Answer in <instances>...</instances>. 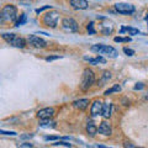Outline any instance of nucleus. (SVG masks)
Returning a JSON list of instances; mask_svg holds the SVG:
<instances>
[{
  "instance_id": "8",
  "label": "nucleus",
  "mask_w": 148,
  "mask_h": 148,
  "mask_svg": "<svg viewBox=\"0 0 148 148\" xmlns=\"http://www.w3.org/2000/svg\"><path fill=\"white\" fill-rule=\"evenodd\" d=\"M103 105L104 104L99 100H96L92 103L91 109H90V114H91L92 117H96V116H99V115L103 114Z\"/></svg>"
},
{
  "instance_id": "23",
  "label": "nucleus",
  "mask_w": 148,
  "mask_h": 148,
  "mask_svg": "<svg viewBox=\"0 0 148 148\" xmlns=\"http://www.w3.org/2000/svg\"><path fill=\"white\" fill-rule=\"evenodd\" d=\"M1 36H3V38L8 43H10L11 41H12V38H14V37H15L16 35H14V34H3Z\"/></svg>"
},
{
  "instance_id": "9",
  "label": "nucleus",
  "mask_w": 148,
  "mask_h": 148,
  "mask_svg": "<svg viewBox=\"0 0 148 148\" xmlns=\"http://www.w3.org/2000/svg\"><path fill=\"white\" fill-rule=\"evenodd\" d=\"M54 115V109L53 108H45L37 112V117L38 119H51Z\"/></svg>"
},
{
  "instance_id": "27",
  "label": "nucleus",
  "mask_w": 148,
  "mask_h": 148,
  "mask_svg": "<svg viewBox=\"0 0 148 148\" xmlns=\"http://www.w3.org/2000/svg\"><path fill=\"white\" fill-rule=\"evenodd\" d=\"M48 9H52V6H51V5H46V6H42V8H40V9H36V12L37 14H41V12L45 11V10H48Z\"/></svg>"
},
{
  "instance_id": "1",
  "label": "nucleus",
  "mask_w": 148,
  "mask_h": 148,
  "mask_svg": "<svg viewBox=\"0 0 148 148\" xmlns=\"http://www.w3.org/2000/svg\"><path fill=\"white\" fill-rule=\"evenodd\" d=\"M90 49L92 51V52H96L99 54H106L111 58H115L117 56L116 49H115L114 47H111V46H106V45H94V46H91Z\"/></svg>"
},
{
  "instance_id": "35",
  "label": "nucleus",
  "mask_w": 148,
  "mask_h": 148,
  "mask_svg": "<svg viewBox=\"0 0 148 148\" xmlns=\"http://www.w3.org/2000/svg\"><path fill=\"white\" fill-rule=\"evenodd\" d=\"M146 21H147V24H148V16H146Z\"/></svg>"
},
{
  "instance_id": "30",
  "label": "nucleus",
  "mask_w": 148,
  "mask_h": 148,
  "mask_svg": "<svg viewBox=\"0 0 148 148\" xmlns=\"http://www.w3.org/2000/svg\"><path fill=\"white\" fill-rule=\"evenodd\" d=\"M0 133H1V135H9V136H16V132H14V131H3V130H0Z\"/></svg>"
},
{
  "instance_id": "18",
  "label": "nucleus",
  "mask_w": 148,
  "mask_h": 148,
  "mask_svg": "<svg viewBox=\"0 0 148 148\" xmlns=\"http://www.w3.org/2000/svg\"><path fill=\"white\" fill-rule=\"evenodd\" d=\"M40 126L41 127H45V128L54 127V122L51 119H42V120H41V122H40Z\"/></svg>"
},
{
  "instance_id": "10",
  "label": "nucleus",
  "mask_w": 148,
  "mask_h": 148,
  "mask_svg": "<svg viewBox=\"0 0 148 148\" xmlns=\"http://www.w3.org/2000/svg\"><path fill=\"white\" fill-rule=\"evenodd\" d=\"M100 31L103 32L104 35H110V34H112V31H114V25H112V22L109 21V20H105V22L100 24Z\"/></svg>"
},
{
  "instance_id": "4",
  "label": "nucleus",
  "mask_w": 148,
  "mask_h": 148,
  "mask_svg": "<svg viewBox=\"0 0 148 148\" xmlns=\"http://www.w3.org/2000/svg\"><path fill=\"white\" fill-rule=\"evenodd\" d=\"M58 20H59V14L57 11H52V12H48L43 16V24L46 26L51 27V29H56L58 24Z\"/></svg>"
},
{
  "instance_id": "15",
  "label": "nucleus",
  "mask_w": 148,
  "mask_h": 148,
  "mask_svg": "<svg viewBox=\"0 0 148 148\" xmlns=\"http://www.w3.org/2000/svg\"><path fill=\"white\" fill-rule=\"evenodd\" d=\"M85 61H88L90 64H94V66H96V64H99V63H105L106 62V59L103 58L101 56H98L96 58H89V57H84Z\"/></svg>"
},
{
  "instance_id": "32",
  "label": "nucleus",
  "mask_w": 148,
  "mask_h": 148,
  "mask_svg": "<svg viewBox=\"0 0 148 148\" xmlns=\"http://www.w3.org/2000/svg\"><path fill=\"white\" fill-rule=\"evenodd\" d=\"M20 147H21V148H24V147L30 148V147H34V145H32V143H30V142H25V143H21Z\"/></svg>"
},
{
  "instance_id": "12",
  "label": "nucleus",
  "mask_w": 148,
  "mask_h": 148,
  "mask_svg": "<svg viewBox=\"0 0 148 148\" xmlns=\"http://www.w3.org/2000/svg\"><path fill=\"white\" fill-rule=\"evenodd\" d=\"M10 45L14 46V47H16V48H24L25 46H26V41L24 38H21V37L15 36L12 38V41L10 42Z\"/></svg>"
},
{
  "instance_id": "16",
  "label": "nucleus",
  "mask_w": 148,
  "mask_h": 148,
  "mask_svg": "<svg viewBox=\"0 0 148 148\" xmlns=\"http://www.w3.org/2000/svg\"><path fill=\"white\" fill-rule=\"evenodd\" d=\"M101 115H103L105 119H109L111 116V104L110 103H105L103 105V114Z\"/></svg>"
},
{
  "instance_id": "26",
  "label": "nucleus",
  "mask_w": 148,
  "mask_h": 148,
  "mask_svg": "<svg viewBox=\"0 0 148 148\" xmlns=\"http://www.w3.org/2000/svg\"><path fill=\"white\" fill-rule=\"evenodd\" d=\"M86 29H88V31H89V34H90V35H94V34H95V30H94V22H89V24H88V26H86Z\"/></svg>"
},
{
  "instance_id": "34",
  "label": "nucleus",
  "mask_w": 148,
  "mask_h": 148,
  "mask_svg": "<svg viewBox=\"0 0 148 148\" xmlns=\"http://www.w3.org/2000/svg\"><path fill=\"white\" fill-rule=\"evenodd\" d=\"M143 89V84L142 83H138V84L135 86V90H142Z\"/></svg>"
},
{
  "instance_id": "37",
  "label": "nucleus",
  "mask_w": 148,
  "mask_h": 148,
  "mask_svg": "<svg viewBox=\"0 0 148 148\" xmlns=\"http://www.w3.org/2000/svg\"><path fill=\"white\" fill-rule=\"evenodd\" d=\"M20 1H21V3H24V1H25V0H20ZM27 1H29V0H27Z\"/></svg>"
},
{
  "instance_id": "19",
  "label": "nucleus",
  "mask_w": 148,
  "mask_h": 148,
  "mask_svg": "<svg viewBox=\"0 0 148 148\" xmlns=\"http://www.w3.org/2000/svg\"><path fill=\"white\" fill-rule=\"evenodd\" d=\"M125 31H127L130 35H140V31L137 29H132V27H122L121 31H120V34H123Z\"/></svg>"
},
{
  "instance_id": "31",
  "label": "nucleus",
  "mask_w": 148,
  "mask_h": 148,
  "mask_svg": "<svg viewBox=\"0 0 148 148\" xmlns=\"http://www.w3.org/2000/svg\"><path fill=\"white\" fill-rule=\"evenodd\" d=\"M59 137H57V136H46L45 137V140L46 141H57Z\"/></svg>"
},
{
  "instance_id": "6",
  "label": "nucleus",
  "mask_w": 148,
  "mask_h": 148,
  "mask_svg": "<svg viewBox=\"0 0 148 148\" xmlns=\"http://www.w3.org/2000/svg\"><path fill=\"white\" fill-rule=\"evenodd\" d=\"M115 9H116V11L119 14H122V15H131L136 10L135 6L128 3H117L115 5Z\"/></svg>"
},
{
  "instance_id": "28",
  "label": "nucleus",
  "mask_w": 148,
  "mask_h": 148,
  "mask_svg": "<svg viewBox=\"0 0 148 148\" xmlns=\"http://www.w3.org/2000/svg\"><path fill=\"white\" fill-rule=\"evenodd\" d=\"M123 52L126 53L127 56H133V54H135V51L131 49V48H128V47H125L123 48Z\"/></svg>"
},
{
  "instance_id": "13",
  "label": "nucleus",
  "mask_w": 148,
  "mask_h": 148,
  "mask_svg": "<svg viewBox=\"0 0 148 148\" xmlns=\"http://www.w3.org/2000/svg\"><path fill=\"white\" fill-rule=\"evenodd\" d=\"M99 133H101V135L104 136H110L111 135V127L110 125L108 122H101L100 126H99Z\"/></svg>"
},
{
  "instance_id": "11",
  "label": "nucleus",
  "mask_w": 148,
  "mask_h": 148,
  "mask_svg": "<svg viewBox=\"0 0 148 148\" xmlns=\"http://www.w3.org/2000/svg\"><path fill=\"white\" fill-rule=\"evenodd\" d=\"M71 5L74 9H79V10H84L89 6V3L86 0H71Z\"/></svg>"
},
{
  "instance_id": "7",
  "label": "nucleus",
  "mask_w": 148,
  "mask_h": 148,
  "mask_svg": "<svg viewBox=\"0 0 148 148\" xmlns=\"http://www.w3.org/2000/svg\"><path fill=\"white\" fill-rule=\"evenodd\" d=\"M27 41H29L30 45H32L36 48H43V47L47 46V43H46L45 40L40 38L38 36H35V35H30L29 37H27Z\"/></svg>"
},
{
  "instance_id": "2",
  "label": "nucleus",
  "mask_w": 148,
  "mask_h": 148,
  "mask_svg": "<svg viewBox=\"0 0 148 148\" xmlns=\"http://www.w3.org/2000/svg\"><path fill=\"white\" fill-rule=\"evenodd\" d=\"M95 77H94V72L91 69H85L83 72V77H82V83H80V89L82 90H88L89 88L94 84Z\"/></svg>"
},
{
  "instance_id": "24",
  "label": "nucleus",
  "mask_w": 148,
  "mask_h": 148,
  "mask_svg": "<svg viewBox=\"0 0 148 148\" xmlns=\"http://www.w3.org/2000/svg\"><path fill=\"white\" fill-rule=\"evenodd\" d=\"M115 42H130L131 38H128V37H115Z\"/></svg>"
},
{
  "instance_id": "29",
  "label": "nucleus",
  "mask_w": 148,
  "mask_h": 148,
  "mask_svg": "<svg viewBox=\"0 0 148 148\" xmlns=\"http://www.w3.org/2000/svg\"><path fill=\"white\" fill-rule=\"evenodd\" d=\"M59 58H62L61 56H49V57L46 58V61H47V62H52V61H56V59H59Z\"/></svg>"
},
{
  "instance_id": "25",
  "label": "nucleus",
  "mask_w": 148,
  "mask_h": 148,
  "mask_svg": "<svg viewBox=\"0 0 148 148\" xmlns=\"http://www.w3.org/2000/svg\"><path fill=\"white\" fill-rule=\"evenodd\" d=\"M53 147H58V146H62V147H72L71 143H67V142H56L52 145Z\"/></svg>"
},
{
  "instance_id": "36",
  "label": "nucleus",
  "mask_w": 148,
  "mask_h": 148,
  "mask_svg": "<svg viewBox=\"0 0 148 148\" xmlns=\"http://www.w3.org/2000/svg\"><path fill=\"white\" fill-rule=\"evenodd\" d=\"M145 99H146V100H148V95H146V96H145Z\"/></svg>"
},
{
  "instance_id": "17",
  "label": "nucleus",
  "mask_w": 148,
  "mask_h": 148,
  "mask_svg": "<svg viewBox=\"0 0 148 148\" xmlns=\"http://www.w3.org/2000/svg\"><path fill=\"white\" fill-rule=\"evenodd\" d=\"M86 131H88V133L89 135H91V136H94L96 132L99 131L98 128L95 127V125H94V122H91V121H89L88 122V125H86Z\"/></svg>"
},
{
  "instance_id": "14",
  "label": "nucleus",
  "mask_w": 148,
  "mask_h": 148,
  "mask_svg": "<svg viewBox=\"0 0 148 148\" xmlns=\"http://www.w3.org/2000/svg\"><path fill=\"white\" fill-rule=\"evenodd\" d=\"M73 105H74V108H77L79 110H85L88 108V105H89V100L88 99H79V100L74 101Z\"/></svg>"
},
{
  "instance_id": "5",
  "label": "nucleus",
  "mask_w": 148,
  "mask_h": 148,
  "mask_svg": "<svg viewBox=\"0 0 148 148\" xmlns=\"http://www.w3.org/2000/svg\"><path fill=\"white\" fill-rule=\"evenodd\" d=\"M62 29L67 32H77L79 30V25L74 18H63L62 20Z\"/></svg>"
},
{
  "instance_id": "33",
  "label": "nucleus",
  "mask_w": 148,
  "mask_h": 148,
  "mask_svg": "<svg viewBox=\"0 0 148 148\" xmlns=\"http://www.w3.org/2000/svg\"><path fill=\"white\" fill-rule=\"evenodd\" d=\"M32 137H34V135H32V133H27V135H21V136H20L21 140H27V138H32Z\"/></svg>"
},
{
  "instance_id": "20",
  "label": "nucleus",
  "mask_w": 148,
  "mask_h": 148,
  "mask_svg": "<svg viewBox=\"0 0 148 148\" xmlns=\"http://www.w3.org/2000/svg\"><path fill=\"white\" fill-rule=\"evenodd\" d=\"M110 79H111V73H110V72H105V73L103 74V78H101V80H100L99 86H103L105 83H108Z\"/></svg>"
},
{
  "instance_id": "22",
  "label": "nucleus",
  "mask_w": 148,
  "mask_h": 148,
  "mask_svg": "<svg viewBox=\"0 0 148 148\" xmlns=\"http://www.w3.org/2000/svg\"><path fill=\"white\" fill-rule=\"evenodd\" d=\"M121 90V86L120 85H114L111 89H108L105 91V95H110V94H112V92H116V91H120Z\"/></svg>"
},
{
  "instance_id": "21",
  "label": "nucleus",
  "mask_w": 148,
  "mask_h": 148,
  "mask_svg": "<svg viewBox=\"0 0 148 148\" xmlns=\"http://www.w3.org/2000/svg\"><path fill=\"white\" fill-rule=\"evenodd\" d=\"M26 21H27V16H26V14H21L20 15V18L17 20L16 22V26H21V25H25L26 24Z\"/></svg>"
},
{
  "instance_id": "3",
  "label": "nucleus",
  "mask_w": 148,
  "mask_h": 148,
  "mask_svg": "<svg viewBox=\"0 0 148 148\" xmlns=\"http://www.w3.org/2000/svg\"><path fill=\"white\" fill-rule=\"evenodd\" d=\"M17 17V10L14 5H6L1 10V21H15Z\"/></svg>"
}]
</instances>
